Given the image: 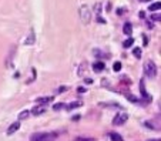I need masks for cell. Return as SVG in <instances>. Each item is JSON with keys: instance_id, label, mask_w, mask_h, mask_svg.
<instances>
[{"instance_id": "1", "label": "cell", "mask_w": 161, "mask_h": 141, "mask_svg": "<svg viewBox=\"0 0 161 141\" xmlns=\"http://www.w3.org/2000/svg\"><path fill=\"white\" fill-rule=\"evenodd\" d=\"M56 137V133H37L32 135V141H53Z\"/></svg>"}, {"instance_id": "2", "label": "cell", "mask_w": 161, "mask_h": 141, "mask_svg": "<svg viewBox=\"0 0 161 141\" xmlns=\"http://www.w3.org/2000/svg\"><path fill=\"white\" fill-rule=\"evenodd\" d=\"M144 73H145V76L150 77V78H154V77L157 76V66L154 61H145V64H144Z\"/></svg>"}, {"instance_id": "3", "label": "cell", "mask_w": 161, "mask_h": 141, "mask_svg": "<svg viewBox=\"0 0 161 141\" xmlns=\"http://www.w3.org/2000/svg\"><path fill=\"white\" fill-rule=\"evenodd\" d=\"M80 19H81V22L84 24H88L90 20H91V10H90V7L87 4H83L80 7Z\"/></svg>"}, {"instance_id": "4", "label": "cell", "mask_w": 161, "mask_h": 141, "mask_svg": "<svg viewBox=\"0 0 161 141\" xmlns=\"http://www.w3.org/2000/svg\"><path fill=\"white\" fill-rule=\"evenodd\" d=\"M127 120H129V114L120 113V114H116V117L113 118V124H114V125H123Z\"/></svg>"}, {"instance_id": "5", "label": "cell", "mask_w": 161, "mask_h": 141, "mask_svg": "<svg viewBox=\"0 0 161 141\" xmlns=\"http://www.w3.org/2000/svg\"><path fill=\"white\" fill-rule=\"evenodd\" d=\"M20 125H22V124H20V121H16V123H13L10 127L7 128V135H11V134H14L16 131L20 128Z\"/></svg>"}, {"instance_id": "6", "label": "cell", "mask_w": 161, "mask_h": 141, "mask_svg": "<svg viewBox=\"0 0 161 141\" xmlns=\"http://www.w3.org/2000/svg\"><path fill=\"white\" fill-rule=\"evenodd\" d=\"M44 111H46V107H44L43 104H40V106H37V107L32 109L30 114H34V116H40V114H43Z\"/></svg>"}, {"instance_id": "7", "label": "cell", "mask_w": 161, "mask_h": 141, "mask_svg": "<svg viewBox=\"0 0 161 141\" xmlns=\"http://www.w3.org/2000/svg\"><path fill=\"white\" fill-rule=\"evenodd\" d=\"M34 40H36V36H34V32H30L29 33V36H27V39H26V40H24V44H26V46H30V44H33L34 43Z\"/></svg>"}, {"instance_id": "8", "label": "cell", "mask_w": 161, "mask_h": 141, "mask_svg": "<svg viewBox=\"0 0 161 141\" xmlns=\"http://www.w3.org/2000/svg\"><path fill=\"white\" fill-rule=\"evenodd\" d=\"M123 32H124V34H127V36L133 34V24L130 22H127L124 24V27H123Z\"/></svg>"}, {"instance_id": "9", "label": "cell", "mask_w": 161, "mask_h": 141, "mask_svg": "<svg viewBox=\"0 0 161 141\" xmlns=\"http://www.w3.org/2000/svg\"><path fill=\"white\" fill-rule=\"evenodd\" d=\"M93 70L96 71V73H100V71H103L104 70V63L103 61H97L93 64Z\"/></svg>"}, {"instance_id": "10", "label": "cell", "mask_w": 161, "mask_h": 141, "mask_svg": "<svg viewBox=\"0 0 161 141\" xmlns=\"http://www.w3.org/2000/svg\"><path fill=\"white\" fill-rule=\"evenodd\" d=\"M36 101H37V103H40V104H46V103L53 101V97H52V96H49V97H39Z\"/></svg>"}, {"instance_id": "11", "label": "cell", "mask_w": 161, "mask_h": 141, "mask_svg": "<svg viewBox=\"0 0 161 141\" xmlns=\"http://www.w3.org/2000/svg\"><path fill=\"white\" fill-rule=\"evenodd\" d=\"M110 140L111 141H123V137L118 133H110Z\"/></svg>"}, {"instance_id": "12", "label": "cell", "mask_w": 161, "mask_h": 141, "mask_svg": "<svg viewBox=\"0 0 161 141\" xmlns=\"http://www.w3.org/2000/svg\"><path fill=\"white\" fill-rule=\"evenodd\" d=\"M133 44H134V39L129 37L127 40H124V43H123V47H124V49H129V47H131Z\"/></svg>"}, {"instance_id": "13", "label": "cell", "mask_w": 161, "mask_h": 141, "mask_svg": "<svg viewBox=\"0 0 161 141\" xmlns=\"http://www.w3.org/2000/svg\"><path fill=\"white\" fill-rule=\"evenodd\" d=\"M29 116H30V111H22L20 114H19V121H22V120H26V118H29Z\"/></svg>"}, {"instance_id": "14", "label": "cell", "mask_w": 161, "mask_h": 141, "mask_svg": "<svg viewBox=\"0 0 161 141\" xmlns=\"http://www.w3.org/2000/svg\"><path fill=\"white\" fill-rule=\"evenodd\" d=\"M160 7H161V3L160 1H155V3H153L150 6V10L151 11H158L160 10Z\"/></svg>"}, {"instance_id": "15", "label": "cell", "mask_w": 161, "mask_h": 141, "mask_svg": "<svg viewBox=\"0 0 161 141\" xmlns=\"http://www.w3.org/2000/svg\"><path fill=\"white\" fill-rule=\"evenodd\" d=\"M80 106H81V103H80V101H73V103H71V104H68L66 109H67V110H73V109H76V107H80Z\"/></svg>"}, {"instance_id": "16", "label": "cell", "mask_w": 161, "mask_h": 141, "mask_svg": "<svg viewBox=\"0 0 161 141\" xmlns=\"http://www.w3.org/2000/svg\"><path fill=\"white\" fill-rule=\"evenodd\" d=\"M133 53H134V56H136L137 59H140V57H141V49H138V47H136Z\"/></svg>"}, {"instance_id": "17", "label": "cell", "mask_w": 161, "mask_h": 141, "mask_svg": "<svg viewBox=\"0 0 161 141\" xmlns=\"http://www.w3.org/2000/svg\"><path fill=\"white\" fill-rule=\"evenodd\" d=\"M74 141H96L94 138H87V137H78V138H76Z\"/></svg>"}, {"instance_id": "18", "label": "cell", "mask_w": 161, "mask_h": 141, "mask_svg": "<svg viewBox=\"0 0 161 141\" xmlns=\"http://www.w3.org/2000/svg\"><path fill=\"white\" fill-rule=\"evenodd\" d=\"M121 70V63L120 61H116L114 63V71H120Z\"/></svg>"}, {"instance_id": "19", "label": "cell", "mask_w": 161, "mask_h": 141, "mask_svg": "<svg viewBox=\"0 0 161 141\" xmlns=\"http://www.w3.org/2000/svg\"><path fill=\"white\" fill-rule=\"evenodd\" d=\"M151 19H153V22H160V14H158V13H157V14L154 13V14L151 16Z\"/></svg>"}, {"instance_id": "20", "label": "cell", "mask_w": 161, "mask_h": 141, "mask_svg": "<svg viewBox=\"0 0 161 141\" xmlns=\"http://www.w3.org/2000/svg\"><path fill=\"white\" fill-rule=\"evenodd\" d=\"M61 107H64V104H56V106H54V110H60Z\"/></svg>"}, {"instance_id": "21", "label": "cell", "mask_w": 161, "mask_h": 141, "mask_svg": "<svg viewBox=\"0 0 161 141\" xmlns=\"http://www.w3.org/2000/svg\"><path fill=\"white\" fill-rule=\"evenodd\" d=\"M64 90H67V87H60V88H59V90H57V93H59V94H60V93H63V91H64Z\"/></svg>"}, {"instance_id": "22", "label": "cell", "mask_w": 161, "mask_h": 141, "mask_svg": "<svg viewBox=\"0 0 161 141\" xmlns=\"http://www.w3.org/2000/svg\"><path fill=\"white\" fill-rule=\"evenodd\" d=\"M84 81H86V84H91V83H93V80H91V78H86Z\"/></svg>"}, {"instance_id": "23", "label": "cell", "mask_w": 161, "mask_h": 141, "mask_svg": "<svg viewBox=\"0 0 161 141\" xmlns=\"http://www.w3.org/2000/svg\"><path fill=\"white\" fill-rule=\"evenodd\" d=\"M148 141H160V140H148Z\"/></svg>"}, {"instance_id": "24", "label": "cell", "mask_w": 161, "mask_h": 141, "mask_svg": "<svg viewBox=\"0 0 161 141\" xmlns=\"http://www.w3.org/2000/svg\"><path fill=\"white\" fill-rule=\"evenodd\" d=\"M145 1H148V0H145Z\"/></svg>"}]
</instances>
